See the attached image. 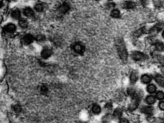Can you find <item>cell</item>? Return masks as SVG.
I'll return each instance as SVG.
<instances>
[{
    "label": "cell",
    "mask_w": 164,
    "mask_h": 123,
    "mask_svg": "<svg viewBox=\"0 0 164 123\" xmlns=\"http://www.w3.org/2000/svg\"><path fill=\"white\" fill-rule=\"evenodd\" d=\"M141 81L144 83H149L151 81V77L148 74H144L141 77Z\"/></svg>",
    "instance_id": "cell-12"
},
{
    "label": "cell",
    "mask_w": 164,
    "mask_h": 123,
    "mask_svg": "<svg viewBox=\"0 0 164 123\" xmlns=\"http://www.w3.org/2000/svg\"><path fill=\"white\" fill-rule=\"evenodd\" d=\"M141 111H142V113L148 114V115H151L152 113H153L154 110H153V108L151 106H144L142 108Z\"/></svg>",
    "instance_id": "cell-11"
},
{
    "label": "cell",
    "mask_w": 164,
    "mask_h": 123,
    "mask_svg": "<svg viewBox=\"0 0 164 123\" xmlns=\"http://www.w3.org/2000/svg\"><path fill=\"white\" fill-rule=\"evenodd\" d=\"M72 48H73V50L76 53L78 54H83L85 51V46L79 42L75 43L72 46Z\"/></svg>",
    "instance_id": "cell-5"
},
{
    "label": "cell",
    "mask_w": 164,
    "mask_h": 123,
    "mask_svg": "<svg viewBox=\"0 0 164 123\" xmlns=\"http://www.w3.org/2000/svg\"><path fill=\"white\" fill-rule=\"evenodd\" d=\"M117 50L122 60L126 62L128 59V52L126 48L124 41L122 39H118L116 41Z\"/></svg>",
    "instance_id": "cell-1"
},
{
    "label": "cell",
    "mask_w": 164,
    "mask_h": 123,
    "mask_svg": "<svg viewBox=\"0 0 164 123\" xmlns=\"http://www.w3.org/2000/svg\"><path fill=\"white\" fill-rule=\"evenodd\" d=\"M16 26L12 23L8 24L7 25H6L5 27V30L7 32H9V33H12L14 31H16Z\"/></svg>",
    "instance_id": "cell-10"
},
{
    "label": "cell",
    "mask_w": 164,
    "mask_h": 123,
    "mask_svg": "<svg viewBox=\"0 0 164 123\" xmlns=\"http://www.w3.org/2000/svg\"><path fill=\"white\" fill-rule=\"evenodd\" d=\"M124 7L128 9H131L135 7V3L132 1H127L125 3Z\"/></svg>",
    "instance_id": "cell-17"
},
{
    "label": "cell",
    "mask_w": 164,
    "mask_h": 123,
    "mask_svg": "<svg viewBox=\"0 0 164 123\" xmlns=\"http://www.w3.org/2000/svg\"><path fill=\"white\" fill-rule=\"evenodd\" d=\"M146 101L147 103L149 104V105H152V104L155 103V101H156V98L152 96H148L146 99Z\"/></svg>",
    "instance_id": "cell-16"
},
{
    "label": "cell",
    "mask_w": 164,
    "mask_h": 123,
    "mask_svg": "<svg viewBox=\"0 0 164 123\" xmlns=\"http://www.w3.org/2000/svg\"><path fill=\"white\" fill-rule=\"evenodd\" d=\"M156 98H157L158 99L162 100L164 99V92L162 91H159L157 93H156Z\"/></svg>",
    "instance_id": "cell-25"
},
{
    "label": "cell",
    "mask_w": 164,
    "mask_h": 123,
    "mask_svg": "<svg viewBox=\"0 0 164 123\" xmlns=\"http://www.w3.org/2000/svg\"><path fill=\"white\" fill-rule=\"evenodd\" d=\"M131 57L132 58L136 61L144 60L147 58V56L146 55L139 51L133 52L131 54Z\"/></svg>",
    "instance_id": "cell-3"
},
{
    "label": "cell",
    "mask_w": 164,
    "mask_h": 123,
    "mask_svg": "<svg viewBox=\"0 0 164 123\" xmlns=\"http://www.w3.org/2000/svg\"><path fill=\"white\" fill-rule=\"evenodd\" d=\"M139 74L135 71H133L130 75V81L131 83H135V82L138 80Z\"/></svg>",
    "instance_id": "cell-13"
},
{
    "label": "cell",
    "mask_w": 164,
    "mask_h": 123,
    "mask_svg": "<svg viewBox=\"0 0 164 123\" xmlns=\"http://www.w3.org/2000/svg\"><path fill=\"white\" fill-rule=\"evenodd\" d=\"M140 102V97L138 94H135L134 96L132 97V100L131 103L129 104L128 109L129 111L135 110L138 107Z\"/></svg>",
    "instance_id": "cell-2"
},
{
    "label": "cell",
    "mask_w": 164,
    "mask_h": 123,
    "mask_svg": "<svg viewBox=\"0 0 164 123\" xmlns=\"http://www.w3.org/2000/svg\"><path fill=\"white\" fill-rule=\"evenodd\" d=\"M111 119H112V117H111V115H105V116L103 118V122H105V123H106V122H108L109 121H111Z\"/></svg>",
    "instance_id": "cell-28"
},
{
    "label": "cell",
    "mask_w": 164,
    "mask_h": 123,
    "mask_svg": "<svg viewBox=\"0 0 164 123\" xmlns=\"http://www.w3.org/2000/svg\"><path fill=\"white\" fill-rule=\"evenodd\" d=\"M13 109L14 110L15 112L16 113H20V111H21V107L20 105H16L13 106Z\"/></svg>",
    "instance_id": "cell-30"
},
{
    "label": "cell",
    "mask_w": 164,
    "mask_h": 123,
    "mask_svg": "<svg viewBox=\"0 0 164 123\" xmlns=\"http://www.w3.org/2000/svg\"><path fill=\"white\" fill-rule=\"evenodd\" d=\"M70 9V6L67 3H64L59 8V12L61 14H65Z\"/></svg>",
    "instance_id": "cell-7"
},
{
    "label": "cell",
    "mask_w": 164,
    "mask_h": 123,
    "mask_svg": "<svg viewBox=\"0 0 164 123\" xmlns=\"http://www.w3.org/2000/svg\"><path fill=\"white\" fill-rule=\"evenodd\" d=\"M147 91L151 93V94H152V93H154L156 92V87L155 85L153 84H150L147 87Z\"/></svg>",
    "instance_id": "cell-18"
},
{
    "label": "cell",
    "mask_w": 164,
    "mask_h": 123,
    "mask_svg": "<svg viewBox=\"0 0 164 123\" xmlns=\"http://www.w3.org/2000/svg\"><path fill=\"white\" fill-rule=\"evenodd\" d=\"M122 115V110L121 109H119L117 108L113 112V116L117 118H119L121 117V116Z\"/></svg>",
    "instance_id": "cell-19"
},
{
    "label": "cell",
    "mask_w": 164,
    "mask_h": 123,
    "mask_svg": "<svg viewBox=\"0 0 164 123\" xmlns=\"http://www.w3.org/2000/svg\"><path fill=\"white\" fill-rule=\"evenodd\" d=\"M155 80L160 87L164 88V77L160 74H156L155 76Z\"/></svg>",
    "instance_id": "cell-6"
},
{
    "label": "cell",
    "mask_w": 164,
    "mask_h": 123,
    "mask_svg": "<svg viewBox=\"0 0 164 123\" xmlns=\"http://www.w3.org/2000/svg\"><path fill=\"white\" fill-rule=\"evenodd\" d=\"M119 123H129V121L128 119L126 118H121L119 121Z\"/></svg>",
    "instance_id": "cell-32"
},
{
    "label": "cell",
    "mask_w": 164,
    "mask_h": 123,
    "mask_svg": "<svg viewBox=\"0 0 164 123\" xmlns=\"http://www.w3.org/2000/svg\"><path fill=\"white\" fill-rule=\"evenodd\" d=\"M36 39L39 42H44L46 40V37L43 35H39L37 36Z\"/></svg>",
    "instance_id": "cell-27"
},
{
    "label": "cell",
    "mask_w": 164,
    "mask_h": 123,
    "mask_svg": "<svg viewBox=\"0 0 164 123\" xmlns=\"http://www.w3.org/2000/svg\"><path fill=\"white\" fill-rule=\"evenodd\" d=\"M156 123H164V119H158L156 121Z\"/></svg>",
    "instance_id": "cell-33"
},
{
    "label": "cell",
    "mask_w": 164,
    "mask_h": 123,
    "mask_svg": "<svg viewBox=\"0 0 164 123\" xmlns=\"http://www.w3.org/2000/svg\"><path fill=\"white\" fill-rule=\"evenodd\" d=\"M162 37L164 39V30L162 32Z\"/></svg>",
    "instance_id": "cell-34"
},
{
    "label": "cell",
    "mask_w": 164,
    "mask_h": 123,
    "mask_svg": "<svg viewBox=\"0 0 164 123\" xmlns=\"http://www.w3.org/2000/svg\"><path fill=\"white\" fill-rule=\"evenodd\" d=\"M92 111L95 114H99L101 112V107L98 105H94L92 106Z\"/></svg>",
    "instance_id": "cell-20"
},
{
    "label": "cell",
    "mask_w": 164,
    "mask_h": 123,
    "mask_svg": "<svg viewBox=\"0 0 164 123\" xmlns=\"http://www.w3.org/2000/svg\"><path fill=\"white\" fill-rule=\"evenodd\" d=\"M35 9L37 12H42L44 9V6L43 4H41V3H37L35 6Z\"/></svg>",
    "instance_id": "cell-26"
},
{
    "label": "cell",
    "mask_w": 164,
    "mask_h": 123,
    "mask_svg": "<svg viewBox=\"0 0 164 123\" xmlns=\"http://www.w3.org/2000/svg\"><path fill=\"white\" fill-rule=\"evenodd\" d=\"M52 54V51L49 49V48H45L43 50L41 53V56L44 59H47Z\"/></svg>",
    "instance_id": "cell-8"
},
{
    "label": "cell",
    "mask_w": 164,
    "mask_h": 123,
    "mask_svg": "<svg viewBox=\"0 0 164 123\" xmlns=\"http://www.w3.org/2000/svg\"><path fill=\"white\" fill-rule=\"evenodd\" d=\"M155 48L158 51H163L164 50V44L161 42H157L155 44Z\"/></svg>",
    "instance_id": "cell-15"
},
{
    "label": "cell",
    "mask_w": 164,
    "mask_h": 123,
    "mask_svg": "<svg viewBox=\"0 0 164 123\" xmlns=\"http://www.w3.org/2000/svg\"><path fill=\"white\" fill-rule=\"evenodd\" d=\"M48 92V89L46 86H42L40 88V92L42 94H46Z\"/></svg>",
    "instance_id": "cell-29"
},
{
    "label": "cell",
    "mask_w": 164,
    "mask_h": 123,
    "mask_svg": "<svg viewBox=\"0 0 164 123\" xmlns=\"http://www.w3.org/2000/svg\"><path fill=\"white\" fill-rule=\"evenodd\" d=\"M120 12L118 10H113L112 13H111V16L112 17H114V18H118L120 17Z\"/></svg>",
    "instance_id": "cell-24"
},
{
    "label": "cell",
    "mask_w": 164,
    "mask_h": 123,
    "mask_svg": "<svg viewBox=\"0 0 164 123\" xmlns=\"http://www.w3.org/2000/svg\"><path fill=\"white\" fill-rule=\"evenodd\" d=\"M158 106H159L160 110L164 111V101L160 102L159 103V105H158Z\"/></svg>",
    "instance_id": "cell-31"
},
{
    "label": "cell",
    "mask_w": 164,
    "mask_h": 123,
    "mask_svg": "<svg viewBox=\"0 0 164 123\" xmlns=\"http://www.w3.org/2000/svg\"><path fill=\"white\" fill-rule=\"evenodd\" d=\"M163 27H164V24L162 23V22H160V23H158V24L155 25L154 27L150 29V33L152 35H155L160 30H162Z\"/></svg>",
    "instance_id": "cell-4"
},
{
    "label": "cell",
    "mask_w": 164,
    "mask_h": 123,
    "mask_svg": "<svg viewBox=\"0 0 164 123\" xmlns=\"http://www.w3.org/2000/svg\"><path fill=\"white\" fill-rule=\"evenodd\" d=\"M34 40V38H33V35H30V34H28V35H26L24 37V38L23 39H22V40H23V42L25 44H31L33 41Z\"/></svg>",
    "instance_id": "cell-9"
},
{
    "label": "cell",
    "mask_w": 164,
    "mask_h": 123,
    "mask_svg": "<svg viewBox=\"0 0 164 123\" xmlns=\"http://www.w3.org/2000/svg\"><path fill=\"white\" fill-rule=\"evenodd\" d=\"M12 16L13 18L16 19H17L20 18V16H21L20 12L18 10H14L13 12H12Z\"/></svg>",
    "instance_id": "cell-21"
},
{
    "label": "cell",
    "mask_w": 164,
    "mask_h": 123,
    "mask_svg": "<svg viewBox=\"0 0 164 123\" xmlns=\"http://www.w3.org/2000/svg\"><path fill=\"white\" fill-rule=\"evenodd\" d=\"M145 31H146V29H145V28H142L139 29V30L136 31L135 32V33H134V35L136 37H139V36H140L142 34H143V33H144Z\"/></svg>",
    "instance_id": "cell-23"
},
{
    "label": "cell",
    "mask_w": 164,
    "mask_h": 123,
    "mask_svg": "<svg viewBox=\"0 0 164 123\" xmlns=\"http://www.w3.org/2000/svg\"><path fill=\"white\" fill-rule=\"evenodd\" d=\"M19 24H20V27H21L23 28H25L28 27V22L26 21V20L23 19H21L20 21V22H19Z\"/></svg>",
    "instance_id": "cell-22"
},
{
    "label": "cell",
    "mask_w": 164,
    "mask_h": 123,
    "mask_svg": "<svg viewBox=\"0 0 164 123\" xmlns=\"http://www.w3.org/2000/svg\"><path fill=\"white\" fill-rule=\"evenodd\" d=\"M24 14L26 16H27L28 17H32L34 16L33 10L30 8H26L24 10Z\"/></svg>",
    "instance_id": "cell-14"
},
{
    "label": "cell",
    "mask_w": 164,
    "mask_h": 123,
    "mask_svg": "<svg viewBox=\"0 0 164 123\" xmlns=\"http://www.w3.org/2000/svg\"><path fill=\"white\" fill-rule=\"evenodd\" d=\"M162 73L163 74V75H164V68H163V69H162Z\"/></svg>",
    "instance_id": "cell-35"
}]
</instances>
